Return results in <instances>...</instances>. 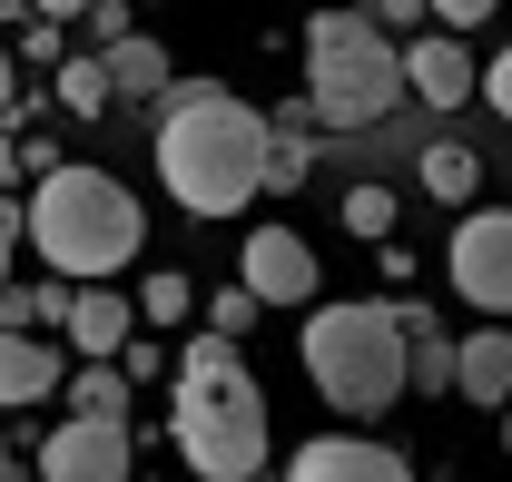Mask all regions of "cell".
<instances>
[{"instance_id": "21", "label": "cell", "mask_w": 512, "mask_h": 482, "mask_svg": "<svg viewBox=\"0 0 512 482\" xmlns=\"http://www.w3.org/2000/svg\"><path fill=\"white\" fill-rule=\"evenodd\" d=\"M375 10V30H394V40H424V20H434V0H365Z\"/></svg>"}, {"instance_id": "24", "label": "cell", "mask_w": 512, "mask_h": 482, "mask_svg": "<svg viewBox=\"0 0 512 482\" xmlns=\"http://www.w3.org/2000/svg\"><path fill=\"white\" fill-rule=\"evenodd\" d=\"M79 30H89V50H119V40H138V30H128V0H99Z\"/></svg>"}, {"instance_id": "11", "label": "cell", "mask_w": 512, "mask_h": 482, "mask_svg": "<svg viewBox=\"0 0 512 482\" xmlns=\"http://www.w3.org/2000/svg\"><path fill=\"white\" fill-rule=\"evenodd\" d=\"M60 335H69V355H79V364H119L128 345H138V305H128L119 286H79Z\"/></svg>"}, {"instance_id": "9", "label": "cell", "mask_w": 512, "mask_h": 482, "mask_svg": "<svg viewBox=\"0 0 512 482\" xmlns=\"http://www.w3.org/2000/svg\"><path fill=\"white\" fill-rule=\"evenodd\" d=\"M276 482H414V463L375 433H316L276 463Z\"/></svg>"}, {"instance_id": "4", "label": "cell", "mask_w": 512, "mask_h": 482, "mask_svg": "<svg viewBox=\"0 0 512 482\" xmlns=\"http://www.w3.org/2000/svg\"><path fill=\"white\" fill-rule=\"evenodd\" d=\"M296 355H306V384H316L345 423H375L384 404L414 394V384H404V325H394V305H375V296H325V305H306Z\"/></svg>"}, {"instance_id": "12", "label": "cell", "mask_w": 512, "mask_h": 482, "mask_svg": "<svg viewBox=\"0 0 512 482\" xmlns=\"http://www.w3.org/2000/svg\"><path fill=\"white\" fill-rule=\"evenodd\" d=\"M453 394L463 404H512V325H473V335H453Z\"/></svg>"}, {"instance_id": "33", "label": "cell", "mask_w": 512, "mask_h": 482, "mask_svg": "<svg viewBox=\"0 0 512 482\" xmlns=\"http://www.w3.org/2000/svg\"><path fill=\"white\" fill-rule=\"evenodd\" d=\"M247 482H276V473H247Z\"/></svg>"}, {"instance_id": "1", "label": "cell", "mask_w": 512, "mask_h": 482, "mask_svg": "<svg viewBox=\"0 0 512 482\" xmlns=\"http://www.w3.org/2000/svg\"><path fill=\"white\" fill-rule=\"evenodd\" d=\"M266 148H276V119L247 109L237 89H217V79H178L158 99V187L188 217L256 207L266 197Z\"/></svg>"}, {"instance_id": "17", "label": "cell", "mask_w": 512, "mask_h": 482, "mask_svg": "<svg viewBox=\"0 0 512 482\" xmlns=\"http://www.w3.org/2000/svg\"><path fill=\"white\" fill-rule=\"evenodd\" d=\"M414 168H424V197H434V207H473V187H483V158H473L463 138H434Z\"/></svg>"}, {"instance_id": "26", "label": "cell", "mask_w": 512, "mask_h": 482, "mask_svg": "<svg viewBox=\"0 0 512 482\" xmlns=\"http://www.w3.org/2000/svg\"><path fill=\"white\" fill-rule=\"evenodd\" d=\"M493 10H503V0H434V20H444L453 40H463V30H483V20H493Z\"/></svg>"}, {"instance_id": "2", "label": "cell", "mask_w": 512, "mask_h": 482, "mask_svg": "<svg viewBox=\"0 0 512 482\" xmlns=\"http://www.w3.org/2000/svg\"><path fill=\"white\" fill-rule=\"evenodd\" d=\"M168 443L197 482H247L266 473V394H256L247 355L227 335H188L178 345V384H168Z\"/></svg>"}, {"instance_id": "30", "label": "cell", "mask_w": 512, "mask_h": 482, "mask_svg": "<svg viewBox=\"0 0 512 482\" xmlns=\"http://www.w3.org/2000/svg\"><path fill=\"white\" fill-rule=\"evenodd\" d=\"M20 109V50H0V119Z\"/></svg>"}, {"instance_id": "22", "label": "cell", "mask_w": 512, "mask_h": 482, "mask_svg": "<svg viewBox=\"0 0 512 482\" xmlns=\"http://www.w3.org/2000/svg\"><path fill=\"white\" fill-rule=\"evenodd\" d=\"M247 325H256V296H247V286H227V296H217V315H207V335L247 345Z\"/></svg>"}, {"instance_id": "19", "label": "cell", "mask_w": 512, "mask_h": 482, "mask_svg": "<svg viewBox=\"0 0 512 482\" xmlns=\"http://www.w3.org/2000/svg\"><path fill=\"white\" fill-rule=\"evenodd\" d=\"M345 227H355V237H394V187H384V178H355V187H345Z\"/></svg>"}, {"instance_id": "10", "label": "cell", "mask_w": 512, "mask_h": 482, "mask_svg": "<svg viewBox=\"0 0 512 482\" xmlns=\"http://www.w3.org/2000/svg\"><path fill=\"white\" fill-rule=\"evenodd\" d=\"M404 89L424 109H463V99H483V69L453 30H424V40H404Z\"/></svg>"}, {"instance_id": "25", "label": "cell", "mask_w": 512, "mask_h": 482, "mask_svg": "<svg viewBox=\"0 0 512 482\" xmlns=\"http://www.w3.org/2000/svg\"><path fill=\"white\" fill-rule=\"evenodd\" d=\"M20 60H40V69H60V20H20Z\"/></svg>"}, {"instance_id": "31", "label": "cell", "mask_w": 512, "mask_h": 482, "mask_svg": "<svg viewBox=\"0 0 512 482\" xmlns=\"http://www.w3.org/2000/svg\"><path fill=\"white\" fill-rule=\"evenodd\" d=\"M0 482H10V433H0Z\"/></svg>"}, {"instance_id": "16", "label": "cell", "mask_w": 512, "mask_h": 482, "mask_svg": "<svg viewBox=\"0 0 512 482\" xmlns=\"http://www.w3.org/2000/svg\"><path fill=\"white\" fill-rule=\"evenodd\" d=\"M128 404H138L128 364H79V374H69V414L79 423H128Z\"/></svg>"}, {"instance_id": "3", "label": "cell", "mask_w": 512, "mask_h": 482, "mask_svg": "<svg viewBox=\"0 0 512 482\" xmlns=\"http://www.w3.org/2000/svg\"><path fill=\"white\" fill-rule=\"evenodd\" d=\"M138 246H148V217L109 168L60 158L50 178H30V256L60 286H109L119 266H138Z\"/></svg>"}, {"instance_id": "32", "label": "cell", "mask_w": 512, "mask_h": 482, "mask_svg": "<svg viewBox=\"0 0 512 482\" xmlns=\"http://www.w3.org/2000/svg\"><path fill=\"white\" fill-rule=\"evenodd\" d=\"M503 453H512V404H503Z\"/></svg>"}, {"instance_id": "28", "label": "cell", "mask_w": 512, "mask_h": 482, "mask_svg": "<svg viewBox=\"0 0 512 482\" xmlns=\"http://www.w3.org/2000/svg\"><path fill=\"white\" fill-rule=\"evenodd\" d=\"M20 178H30V168H20V128H0V197H10Z\"/></svg>"}, {"instance_id": "5", "label": "cell", "mask_w": 512, "mask_h": 482, "mask_svg": "<svg viewBox=\"0 0 512 482\" xmlns=\"http://www.w3.org/2000/svg\"><path fill=\"white\" fill-rule=\"evenodd\" d=\"M404 89V40L375 30V10H306V109L316 128H384Z\"/></svg>"}, {"instance_id": "8", "label": "cell", "mask_w": 512, "mask_h": 482, "mask_svg": "<svg viewBox=\"0 0 512 482\" xmlns=\"http://www.w3.org/2000/svg\"><path fill=\"white\" fill-rule=\"evenodd\" d=\"M138 443L128 423H79L69 414L50 443H40V482H138Z\"/></svg>"}, {"instance_id": "14", "label": "cell", "mask_w": 512, "mask_h": 482, "mask_svg": "<svg viewBox=\"0 0 512 482\" xmlns=\"http://www.w3.org/2000/svg\"><path fill=\"white\" fill-rule=\"evenodd\" d=\"M99 60H109V89H119V99H138V109H158V99L178 89V69H168V50H158L148 30H138V40H119V50H99Z\"/></svg>"}, {"instance_id": "18", "label": "cell", "mask_w": 512, "mask_h": 482, "mask_svg": "<svg viewBox=\"0 0 512 482\" xmlns=\"http://www.w3.org/2000/svg\"><path fill=\"white\" fill-rule=\"evenodd\" d=\"M50 99H60L69 119H109V99H119V89H109V60H99V50H89V60H60V89H50Z\"/></svg>"}, {"instance_id": "29", "label": "cell", "mask_w": 512, "mask_h": 482, "mask_svg": "<svg viewBox=\"0 0 512 482\" xmlns=\"http://www.w3.org/2000/svg\"><path fill=\"white\" fill-rule=\"evenodd\" d=\"M89 10H99V0H30V20H60V30H69V20H89Z\"/></svg>"}, {"instance_id": "27", "label": "cell", "mask_w": 512, "mask_h": 482, "mask_svg": "<svg viewBox=\"0 0 512 482\" xmlns=\"http://www.w3.org/2000/svg\"><path fill=\"white\" fill-rule=\"evenodd\" d=\"M483 99H493V109H503V128H512V50H493V60H483Z\"/></svg>"}, {"instance_id": "15", "label": "cell", "mask_w": 512, "mask_h": 482, "mask_svg": "<svg viewBox=\"0 0 512 482\" xmlns=\"http://www.w3.org/2000/svg\"><path fill=\"white\" fill-rule=\"evenodd\" d=\"M60 394V355L40 335H0V404H50Z\"/></svg>"}, {"instance_id": "7", "label": "cell", "mask_w": 512, "mask_h": 482, "mask_svg": "<svg viewBox=\"0 0 512 482\" xmlns=\"http://www.w3.org/2000/svg\"><path fill=\"white\" fill-rule=\"evenodd\" d=\"M237 286L256 305H325V276H316V246L296 237V227H256L237 246Z\"/></svg>"}, {"instance_id": "6", "label": "cell", "mask_w": 512, "mask_h": 482, "mask_svg": "<svg viewBox=\"0 0 512 482\" xmlns=\"http://www.w3.org/2000/svg\"><path fill=\"white\" fill-rule=\"evenodd\" d=\"M444 276L473 315H512V207H463L453 217Z\"/></svg>"}, {"instance_id": "13", "label": "cell", "mask_w": 512, "mask_h": 482, "mask_svg": "<svg viewBox=\"0 0 512 482\" xmlns=\"http://www.w3.org/2000/svg\"><path fill=\"white\" fill-rule=\"evenodd\" d=\"M394 325H404V384L444 404V394H453V325H434L424 296H394Z\"/></svg>"}, {"instance_id": "23", "label": "cell", "mask_w": 512, "mask_h": 482, "mask_svg": "<svg viewBox=\"0 0 512 482\" xmlns=\"http://www.w3.org/2000/svg\"><path fill=\"white\" fill-rule=\"evenodd\" d=\"M30 246V197H0V286H10V256Z\"/></svg>"}, {"instance_id": "20", "label": "cell", "mask_w": 512, "mask_h": 482, "mask_svg": "<svg viewBox=\"0 0 512 482\" xmlns=\"http://www.w3.org/2000/svg\"><path fill=\"white\" fill-rule=\"evenodd\" d=\"M188 305H197V286H188V276H178V266H158V276L138 286V315H148V325H178Z\"/></svg>"}]
</instances>
